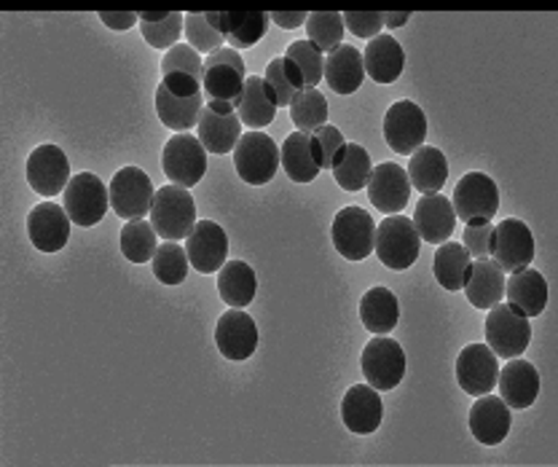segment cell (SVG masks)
I'll return each mask as SVG.
<instances>
[{"label": "cell", "mask_w": 558, "mask_h": 467, "mask_svg": "<svg viewBox=\"0 0 558 467\" xmlns=\"http://www.w3.org/2000/svg\"><path fill=\"white\" fill-rule=\"evenodd\" d=\"M264 81L269 84L271 95H275L277 108H290L293 97L306 89L304 75H301V70L295 68L288 57H277V60H271L269 65H266Z\"/></svg>", "instance_id": "obj_39"}, {"label": "cell", "mask_w": 558, "mask_h": 467, "mask_svg": "<svg viewBox=\"0 0 558 467\" xmlns=\"http://www.w3.org/2000/svg\"><path fill=\"white\" fill-rule=\"evenodd\" d=\"M464 296L475 309H492L505 299V272L494 261L478 259L470 264Z\"/></svg>", "instance_id": "obj_30"}, {"label": "cell", "mask_w": 558, "mask_h": 467, "mask_svg": "<svg viewBox=\"0 0 558 467\" xmlns=\"http://www.w3.org/2000/svg\"><path fill=\"white\" fill-rule=\"evenodd\" d=\"M290 119L299 132L314 134L319 127L328 124V100L317 89H304L290 103Z\"/></svg>", "instance_id": "obj_41"}, {"label": "cell", "mask_w": 558, "mask_h": 467, "mask_svg": "<svg viewBox=\"0 0 558 467\" xmlns=\"http://www.w3.org/2000/svg\"><path fill=\"white\" fill-rule=\"evenodd\" d=\"M453 213L464 224L492 220L499 209V189L484 172H468L453 189Z\"/></svg>", "instance_id": "obj_9"}, {"label": "cell", "mask_w": 558, "mask_h": 467, "mask_svg": "<svg viewBox=\"0 0 558 467\" xmlns=\"http://www.w3.org/2000/svg\"><path fill=\"white\" fill-rule=\"evenodd\" d=\"M470 264H473V255L464 250V244L444 242L435 253L433 272L446 290H462L468 283Z\"/></svg>", "instance_id": "obj_38"}, {"label": "cell", "mask_w": 558, "mask_h": 467, "mask_svg": "<svg viewBox=\"0 0 558 467\" xmlns=\"http://www.w3.org/2000/svg\"><path fill=\"white\" fill-rule=\"evenodd\" d=\"M411 20L409 11H398V14H384V25L387 27H403Z\"/></svg>", "instance_id": "obj_53"}, {"label": "cell", "mask_w": 558, "mask_h": 467, "mask_svg": "<svg viewBox=\"0 0 558 467\" xmlns=\"http://www.w3.org/2000/svg\"><path fill=\"white\" fill-rule=\"evenodd\" d=\"M384 137H387L389 148L398 151V154H414L427 137V116L411 100L389 105L387 116H384Z\"/></svg>", "instance_id": "obj_13"}, {"label": "cell", "mask_w": 558, "mask_h": 467, "mask_svg": "<svg viewBox=\"0 0 558 467\" xmlns=\"http://www.w3.org/2000/svg\"><path fill=\"white\" fill-rule=\"evenodd\" d=\"M470 430L484 446H497L510 433V406L494 395H481L470 408Z\"/></svg>", "instance_id": "obj_22"}, {"label": "cell", "mask_w": 558, "mask_h": 467, "mask_svg": "<svg viewBox=\"0 0 558 467\" xmlns=\"http://www.w3.org/2000/svg\"><path fill=\"white\" fill-rule=\"evenodd\" d=\"M368 200L376 209H381L384 215L403 213L409 207L411 196V180L409 172H405L400 165H392V161H384V165L374 167L368 180Z\"/></svg>", "instance_id": "obj_18"}, {"label": "cell", "mask_w": 558, "mask_h": 467, "mask_svg": "<svg viewBox=\"0 0 558 467\" xmlns=\"http://www.w3.org/2000/svg\"><path fill=\"white\" fill-rule=\"evenodd\" d=\"M453 226H457V213H453L451 200H446L444 194H427L418 200L414 229L424 242L444 244L453 234Z\"/></svg>", "instance_id": "obj_23"}, {"label": "cell", "mask_w": 558, "mask_h": 467, "mask_svg": "<svg viewBox=\"0 0 558 467\" xmlns=\"http://www.w3.org/2000/svg\"><path fill=\"white\" fill-rule=\"evenodd\" d=\"M363 65L365 75H371L376 84H395L405 65L403 46H400L392 35H376V38L368 40V46H365Z\"/></svg>", "instance_id": "obj_29"}, {"label": "cell", "mask_w": 558, "mask_h": 467, "mask_svg": "<svg viewBox=\"0 0 558 467\" xmlns=\"http://www.w3.org/2000/svg\"><path fill=\"white\" fill-rule=\"evenodd\" d=\"M154 274L159 277V283L165 285H180L185 277H189V253L185 248H180L178 242H165L159 244L154 255Z\"/></svg>", "instance_id": "obj_43"}, {"label": "cell", "mask_w": 558, "mask_h": 467, "mask_svg": "<svg viewBox=\"0 0 558 467\" xmlns=\"http://www.w3.org/2000/svg\"><path fill=\"white\" fill-rule=\"evenodd\" d=\"M279 165L295 183H312L319 175V169H323L317 143H314L312 134L299 130L288 134V140L279 148Z\"/></svg>", "instance_id": "obj_24"}, {"label": "cell", "mask_w": 558, "mask_h": 467, "mask_svg": "<svg viewBox=\"0 0 558 467\" xmlns=\"http://www.w3.org/2000/svg\"><path fill=\"white\" fill-rule=\"evenodd\" d=\"M418 248H422V237L414 229V220L405 218V215H389L376 229L374 250L387 268L403 272V268L414 266Z\"/></svg>", "instance_id": "obj_4"}, {"label": "cell", "mask_w": 558, "mask_h": 467, "mask_svg": "<svg viewBox=\"0 0 558 467\" xmlns=\"http://www.w3.org/2000/svg\"><path fill=\"white\" fill-rule=\"evenodd\" d=\"M161 86H167V89L172 92V95H180V97H194V95H202V81L194 79V75L189 73H170L161 79Z\"/></svg>", "instance_id": "obj_50"}, {"label": "cell", "mask_w": 558, "mask_h": 467, "mask_svg": "<svg viewBox=\"0 0 558 467\" xmlns=\"http://www.w3.org/2000/svg\"><path fill=\"white\" fill-rule=\"evenodd\" d=\"M499 363L497 355L486 344H470L457 358V382L468 395H488L497 384Z\"/></svg>", "instance_id": "obj_16"}, {"label": "cell", "mask_w": 558, "mask_h": 467, "mask_svg": "<svg viewBox=\"0 0 558 467\" xmlns=\"http://www.w3.org/2000/svg\"><path fill=\"white\" fill-rule=\"evenodd\" d=\"M110 191V207L119 218L124 220H143L150 215V204H154L156 189L150 183L148 175L140 167H124L113 175L108 185Z\"/></svg>", "instance_id": "obj_6"}, {"label": "cell", "mask_w": 558, "mask_h": 467, "mask_svg": "<svg viewBox=\"0 0 558 467\" xmlns=\"http://www.w3.org/2000/svg\"><path fill=\"white\" fill-rule=\"evenodd\" d=\"M185 253H189L191 266L202 274L220 272L229 255V237L213 220H199L194 224L189 237H185Z\"/></svg>", "instance_id": "obj_19"}, {"label": "cell", "mask_w": 558, "mask_h": 467, "mask_svg": "<svg viewBox=\"0 0 558 467\" xmlns=\"http://www.w3.org/2000/svg\"><path fill=\"white\" fill-rule=\"evenodd\" d=\"M185 38L199 55H215L223 49V11H205V14H185Z\"/></svg>", "instance_id": "obj_37"}, {"label": "cell", "mask_w": 558, "mask_h": 467, "mask_svg": "<svg viewBox=\"0 0 558 467\" xmlns=\"http://www.w3.org/2000/svg\"><path fill=\"white\" fill-rule=\"evenodd\" d=\"M218 294L231 309H244L258 294V277L244 261H229L218 272Z\"/></svg>", "instance_id": "obj_33"}, {"label": "cell", "mask_w": 558, "mask_h": 467, "mask_svg": "<svg viewBox=\"0 0 558 467\" xmlns=\"http://www.w3.org/2000/svg\"><path fill=\"white\" fill-rule=\"evenodd\" d=\"M323 79L336 95H352V92H357L360 84L365 81L363 51L341 44L339 49L325 57Z\"/></svg>", "instance_id": "obj_27"}, {"label": "cell", "mask_w": 558, "mask_h": 467, "mask_svg": "<svg viewBox=\"0 0 558 467\" xmlns=\"http://www.w3.org/2000/svg\"><path fill=\"white\" fill-rule=\"evenodd\" d=\"M381 398L371 384H354L347 390L344 403H341V419L344 428L357 435H371L381 424Z\"/></svg>", "instance_id": "obj_21"}, {"label": "cell", "mask_w": 558, "mask_h": 467, "mask_svg": "<svg viewBox=\"0 0 558 467\" xmlns=\"http://www.w3.org/2000/svg\"><path fill=\"white\" fill-rule=\"evenodd\" d=\"M333 244L347 261H363L374 253L376 224L363 207H344L333 220Z\"/></svg>", "instance_id": "obj_11"}, {"label": "cell", "mask_w": 558, "mask_h": 467, "mask_svg": "<svg viewBox=\"0 0 558 467\" xmlns=\"http://www.w3.org/2000/svg\"><path fill=\"white\" fill-rule=\"evenodd\" d=\"M398 318L400 307L392 290L371 288L365 294V299L360 301V320H363L365 331H371L374 336L392 334L395 325H398Z\"/></svg>", "instance_id": "obj_34"}, {"label": "cell", "mask_w": 558, "mask_h": 467, "mask_svg": "<svg viewBox=\"0 0 558 467\" xmlns=\"http://www.w3.org/2000/svg\"><path fill=\"white\" fill-rule=\"evenodd\" d=\"M505 299L526 320L543 314L548 303V283L537 268H521L505 283Z\"/></svg>", "instance_id": "obj_25"}, {"label": "cell", "mask_w": 558, "mask_h": 467, "mask_svg": "<svg viewBox=\"0 0 558 467\" xmlns=\"http://www.w3.org/2000/svg\"><path fill=\"white\" fill-rule=\"evenodd\" d=\"M269 16L284 31H295V27L306 25V20H310V14H304V11H275Z\"/></svg>", "instance_id": "obj_52"}, {"label": "cell", "mask_w": 558, "mask_h": 467, "mask_svg": "<svg viewBox=\"0 0 558 467\" xmlns=\"http://www.w3.org/2000/svg\"><path fill=\"white\" fill-rule=\"evenodd\" d=\"M244 81H247V70H244V60L236 49L223 46V49H218L205 60L202 89H205V97L209 103H226L236 108L244 89Z\"/></svg>", "instance_id": "obj_2"}, {"label": "cell", "mask_w": 558, "mask_h": 467, "mask_svg": "<svg viewBox=\"0 0 558 467\" xmlns=\"http://www.w3.org/2000/svg\"><path fill=\"white\" fill-rule=\"evenodd\" d=\"M196 224V202L189 189L183 185H165L156 189L154 204H150V226L167 242L185 239Z\"/></svg>", "instance_id": "obj_1"}, {"label": "cell", "mask_w": 558, "mask_h": 467, "mask_svg": "<svg viewBox=\"0 0 558 467\" xmlns=\"http://www.w3.org/2000/svg\"><path fill=\"white\" fill-rule=\"evenodd\" d=\"M409 180H411V189L422 191L424 196L427 194H438L444 189V183L449 180V161L446 156L440 154L438 148L433 145H422L411 154L409 159Z\"/></svg>", "instance_id": "obj_31"}, {"label": "cell", "mask_w": 558, "mask_h": 467, "mask_svg": "<svg viewBox=\"0 0 558 467\" xmlns=\"http://www.w3.org/2000/svg\"><path fill=\"white\" fill-rule=\"evenodd\" d=\"M27 183L40 196L65 194L70 183V161L65 151L57 148V145L35 148L27 159Z\"/></svg>", "instance_id": "obj_14"}, {"label": "cell", "mask_w": 558, "mask_h": 467, "mask_svg": "<svg viewBox=\"0 0 558 467\" xmlns=\"http://www.w3.org/2000/svg\"><path fill=\"white\" fill-rule=\"evenodd\" d=\"M306 35L310 44L317 46L319 51H336L344 40V20L339 11H314L306 20Z\"/></svg>", "instance_id": "obj_42"}, {"label": "cell", "mask_w": 558, "mask_h": 467, "mask_svg": "<svg viewBox=\"0 0 558 467\" xmlns=\"http://www.w3.org/2000/svg\"><path fill=\"white\" fill-rule=\"evenodd\" d=\"M494 264L502 272H521L534 261V237L523 220L508 218L494 229Z\"/></svg>", "instance_id": "obj_15"}, {"label": "cell", "mask_w": 558, "mask_h": 467, "mask_svg": "<svg viewBox=\"0 0 558 467\" xmlns=\"http://www.w3.org/2000/svg\"><path fill=\"white\" fill-rule=\"evenodd\" d=\"M529 342H532V325H529V320L515 312L510 303H497V307L488 309L486 347L492 349L497 358H521V355L526 352Z\"/></svg>", "instance_id": "obj_3"}, {"label": "cell", "mask_w": 558, "mask_h": 467, "mask_svg": "<svg viewBox=\"0 0 558 467\" xmlns=\"http://www.w3.org/2000/svg\"><path fill=\"white\" fill-rule=\"evenodd\" d=\"M100 20L110 31H130V27L140 25V14L135 11H100Z\"/></svg>", "instance_id": "obj_51"}, {"label": "cell", "mask_w": 558, "mask_h": 467, "mask_svg": "<svg viewBox=\"0 0 558 467\" xmlns=\"http://www.w3.org/2000/svg\"><path fill=\"white\" fill-rule=\"evenodd\" d=\"M497 387L499 398L508 403L510 408H529L539 395L537 368L526 363V360L513 358V363H508L499 371Z\"/></svg>", "instance_id": "obj_26"}, {"label": "cell", "mask_w": 558, "mask_h": 467, "mask_svg": "<svg viewBox=\"0 0 558 467\" xmlns=\"http://www.w3.org/2000/svg\"><path fill=\"white\" fill-rule=\"evenodd\" d=\"M196 137L209 154H231L242 137V121L234 105L207 103L196 124Z\"/></svg>", "instance_id": "obj_12"}, {"label": "cell", "mask_w": 558, "mask_h": 467, "mask_svg": "<svg viewBox=\"0 0 558 467\" xmlns=\"http://www.w3.org/2000/svg\"><path fill=\"white\" fill-rule=\"evenodd\" d=\"M236 116L244 127L253 132H260L269 127L277 116V100L271 95L269 84L260 75H247L240 103H236Z\"/></svg>", "instance_id": "obj_28"}, {"label": "cell", "mask_w": 558, "mask_h": 467, "mask_svg": "<svg viewBox=\"0 0 558 467\" xmlns=\"http://www.w3.org/2000/svg\"><path fill=\"white\" fill-rule=\"evenodd\" d=\"M341 20L357 38H376L384 27V14L379 11H347V14H341Z\"/></svg>", "instance_id": "obj_49"}, {"label": "cell", "mask_w": 558, "mask_h": 467, "mask_svg": "<svg viewBox=\"0 0 558 467\" xmlns=\"http://www.w3.org/2000/svg\"><path fill=\"white\" fill-rule=\"evenodd\" d=\"M330 169H333L336 183H339L344 191H349V194H354V191H365V185H368L371 180V172H374L368 151L357 143H347V148L341 151L339 159L333 161V167Z\"/></svg>", "instance_id": "obj_36"}, {"label": "cell", "mask_w": 558, "mask_h": 467, "mask_svg": "<svg viewBox=\"0 0 558 467\" xmlns=\"http://www.w3.org/2000/svg\"><path fill=\"white\" fill-rule=\"evenodd\" d=\"M70 215L65 213L62 204L46 202L31 209L27 215V234H31V242L40 253H57L68 244L70 239Z\"/></svg>", "instance_id": "obj_20"}, {"label": "cell", "mask_w": 558, "mask_h": 467, "mask_svg": "<svg viewBox=\"0 0 558 467\" xmlns=\"http://www.w3.org/2000/svg\"><path fill=\"white\" fill-rule=\"evenodd\" d=\"M271 16L266 11H223V35L229 49H250L269 31Z\"/></svg>", "instance_id": "obj_35"}, {"label": "cell", "mask_w": 558, "mask_h": 467, "mask_svg": "<svg viewBox=\"0 0 558 467\" xmlns=\"http://www.w3.org/2000/svg\"><path fill=\"white\" fill-rule=\"evenodd\" d=\"M236 175L250 185H266L279 169V148L266 132L242 134L234 148Z\"/></svg>", "instance_id": "obj_5"}, {"label": "cell", "mask_w": 558, "mask_h": 467, "mask_svg": "<svg viewBox=\"0 0 558 467\" xmlns=\"http://www.w3.org/2000/svg\"><path fill=\"white\" fill-rule=\"evenodd\" d=\"M110 204V191L105 189V183L97 175L81 172L75 178H70L65 189V213L70 215L75 226H95L100 224L108 213Z\"/></svg>", "instance_id": "obj_10"}, {"label": "cell", "mask_w": 558, "mask_h": 467, "mask_svg": "<svg viewBox=\"0 0 558 467\" xmlns=\"http://www.w3.org/2000/svg\"><path fill=\"white\" fill-rule=\"evenodd\" d=\"M183 27H185V16L180 14V11H170L167 20H159V22H140L143 38L148 40L154 49H167V51H170L172 46H178Z\"/></svg>", "instance_id": "obj_45"}, {"label": "cell", "mask_w": 558, "mask_h": 467, "mask_svg": "<svg viewBox=\"0 0 558 467\" xmlns=\"http://www.w3.org/2000/svg\"><path fill=\"white\" fill-rule=\"evenodd\" d=\"M205 92L194 97H180L172 95L167 86L159 84L156 89V113H159L161 124L170 127L174 132H185L191 127L199 124V116L205 110Z\"/></svg>", "instance_id": "obj_32"}, {"label": "cell", "mask_w": 558, "mask_h": 467, "mask_svg": "<svg viewBox=\"0 0 558 467\" xmlns=\"http://www.w3.org/2000/svg\"><path fill=\"white\" fill-rule=\"evenodd\" d=\"M363 373L365 384H371L374 390H389L398 387L405 376V352L398 342H392L389 336H376L365 344L363 349Z\"/></svg>", "instance_id": "obj_7"}, {"label": "cell", "mask_w": 558, "mask_h": 467, "mask_svg": "<svg viewBox=\"0 0 558 467\" xmlns=\"http://www.w3.org/2000/svg\"><path fill=\"white\" fill-rule=\"evenodd\" d=\"M464 250L475 259H488L494 253V224L481 220V224H468L464 229Z\"/></svg>", "instance_id": "obj_47"}, {"label": "cell", "mask_w": 558, "mask_h": 467, "mask_svg": "<svg viewBox=\"0 0 558 467\" xmlns=\"http://www.w3.org/2000/svg\"><path fill=\"white\" fill-rule=\"evenodd\" d=\"M156 237L159 234L148 220H126L124 231H121V253L132 264H148V261H154L156 250H159Z\"/></svg>", "instance_id": "obj_40"}, {"label": "cell", "mask_w": 558, "mask_h": 467, "mask_svg": "<svg viewBox=\"0 0 558 467\" xmlns=\"http://www.w3.org/2000/svg\"><path fill=\"white\" fill-rule=\"evenodd\" d=\"M314 143H317V151H319V161H323V169H330L333 167V161L339 159L341 151L347 148L344 143V134H341L336 127H319L317 132L312 134Z\"/></svg>", "instance_id": "obj_48"}, {"label": "cell", "mask_w": 558, "mask_h": 467, "mask_svg": "<svg viewBox=\"0 0 558 467\" xmlns=\"http://www.w3.org/2000/svg\"><path fill=\"white\" fill-rule=\"evenodd\" d=\"M161 73L165 75L189 73L202 81L205 79V60H202L199 51L191 49L189 44H178L172 46V49L165 55V60H161Z\"/></svg>", "instance_id": "obj_46"}, {"label": "cell", "mask_w": 558, "mask_h": 467, "mask_svg": "<svg viewBox=\"0 0 558 467\" xmlns=\"http://www.w3.org/2000/svg\"><path fill=\"white\" fill-rule=\"evenodd\" d=\"M161 167H165V175L170 178V183L191 189V185L199 183L207 172L205 145L199 143V137H194V134L189 132L174 134L170 143L165 145Z\"/></svg>", "instance_id": "obj_8"}, {"label": "cell", "mask_w": 558, "mask_h": 467, "mask_svg": "<svg viewBox=\"0 0 558 467\" xmlns=\"http://www.w3.org/2000/svg\"><path fill=\"white\" fill-rule=\"evenodd\" d=\"M284 57L301 70L306 89H317V84L323 81L325 73L323 51L314 44H310V40H293V44L288 46V51H284Z\"/></svg>", "instance_id": "obj_44"}, {"label": "cell", "mask_w": 558, "mask_h": 467, "mask_svg": "<svg viewBox=\"0 0 558 467\" xmlns=\"http://www.w3.org/2000/svg\"><path fill=\"white\" fill-rule=\"evenodd\" d=\"M215 344L223 358L242 363V360L253 358L255 347H258V325L242 309H229L215 325Z\"/></svg>", "instance_id": "obj_17"}]
</instances>
